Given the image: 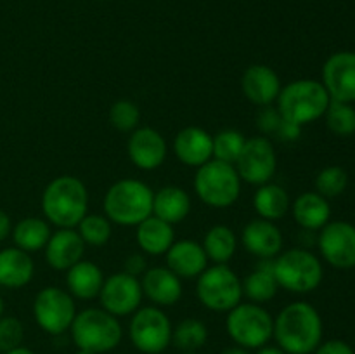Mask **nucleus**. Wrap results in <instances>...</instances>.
Segmentation results:
<instances>
[{"label":"nucleus","mask_w":355,"mask_h":354,"mask_svg":"<svg viewBox=\"0 0 355 354\" xmlns=\"http://www.w3.org/2000/svg\"><path fill=\"white\" fill-rule=\"evenodd\" d=\"M276 344L288 354H312L322 342V319L309 302H291L274 318Z\"/></svg>","instance_id":"nucleus-1"},{"label":"nucleus","mask_w":355,"mask_h":354,"mask_svg":"<svg viewBox=\"0 0 355 354\" xmlns=\"http://www.w3.org/2000/svg\"><path fill=\"white\" fill-rule=\"evenodd\" d=\"M42 212L49 224L76 228L89 214V191L75 176H59L45 186L42 193Z\"/></svg>","instance_id":"nucleus-2"},{"label":"nucleus","mask_w":355,"mask_h":354,"mask_svg":"<svg viewBox=\"0 0 355 354\" xmlns=\"http://www.w3.org/2000/svg\"><path fill=\"white\" fill-rule=\"evenodd\" d=\"M153 196L155 191L142 180L120 179L104 194V215L111 224L135 228L153 215Z\"/></svg>","instance_id":"nucleus-3"},{"label":"nucleus","mask_w":355,"mask_h":354,"mask_svg":"<svg viewBox=\"0 0 355 354\" xmlns=\"http://www.w3.org/2000/svg\"><path fill=\"white\" fill-rule=\"evenodd\" d=\"M329 103H331V97L322 82L300 78L281 87V92L276 99V108L284 120L304 127V125L324 117Z\"/></svg>","instance_id":"nucleus-4"},{"label":"nucleus","mask_w":355,"mask_h":354,"mask_svg":"<svg viewBox=\"0 0 355 354\" xmlns=\"http://www.w3.org/2000/svg\"><path fill=\"white\" fill-rule=\"evenodd\" d=\"M69 333L76 349H85L94 354L111 353L123 339L120 318L103 307H87L76 312Z\"/></svg>","instance_id":"nucleus-5"},{"label":"nucleus","mask_w":355,"mask_h":354,"mask_svg":"<svg viewBox=\"0 0 355 354\" xmlns=\"http://www.w3.org/2000/svg\"><path fill=\"white\" fill-rule=\"evenodd\" d=\"M241 177L232 163L211 158L194 176V191L210 208H229L241 194Z\"/></svg>","instance_id":"nucleus-6"},{"label":"nucleus","mask_w":355,"mask_h":354,"mask_svg":"<svg viewBox=\"0 0 355 354\" xmlns=\"http://www.w3.org/2000/svg\"><path fill=\"white\" fill-rule=\"evenodd\" d=\"M274 276L279 288L291 294H311L324 278L322 262L307 248H290L274 259Z\"/></svg>","instance_id":"nucleus-7"},{"label":"nucleus","mask_w":355,"mask_h":354,"mask_svg":"<svg viewBox=\"0 0 355 354\" xmlns=\"http://www.w3.org/2000/svg\"><path fill=\"white\" fill-rule=\"evenodd\" d=\"M225 314V332L236 346L257 351L272 340L274 318L262 304L239 302Z\"/></svg>","instance_id":"nucleus-8"},{"label":"nucleus","mask_w":355,"mask_h":354,"mask_svg":"<svg viewBox=\"0 0 355 354\" xmlns=\"http://www.w3.org/2000/svg\"><path fill=\"white\" fill-rule=\"evenodd\" d=\"M196 297L214 312H229L243 301L241 278L227 264H214L196 278Z\"/></svg>","instance_id":"nucleus-9"},{"label":"nucleus","mask_w":355,"mask_h":354,"mask_svg":"<svg viewBox=\"0 0 355 354\" xmlns=\"http://www.w3.org/2000/svg\"><path fill=\"white\" fill-rule=\"evenodd\" d=\"M173 326L166 312L156 305L139 307L128 325L130 342L142 354H162L172 344Z\"/></svg>","instance_id":"nucleus-10"},{"label":"nucleus","mask_w":355,"mask_h":354,"mask_svg":"<svg viewBox=\"0 0 355 354\" xmlns=\"http://www.w3.org/2000/svg\"><path fill=\"white\" fill-rule=\"evenodd\" d=\"M76 304L68 290L59 287H44L33 301V318L49 335H62L69 332L76 316Z\"/></svg>","instance_id":"nucleus-11"},{"label":"nucleus","mask_w":355,"mask_h":354,"mask_svg":"<svg viewBox=\"0 0 355 354\" xmlns=\"http://www.w3.org/2000/svg\"><path fill=\"white\" fill-rule=\"evenodd\" d=\"M234 167L243 183H248L252 186L270 183L277 170V155L270 139L266 135L246 139Z\"/></svg>","instance_id":"nucleus-12"},{"label":"nucleus","mask_w":355,"mask_h":354,"mask_svg":"<svg viewBox=\"0 0 355 354\" xmlns=\"http://www.w3.org/2000/svg\"><path fill=\"white\" fill-rule=\"evenodd\" d=\"M142 297L141 280L125 271L110 274L99 292L101 307L116 318L134 314L141 307Z\"/></svg>","instance_id":"nucleus-13"},{"label":"nucleus","mask_w":355,"mask_h":354,"mask_svg":"<svg viewBox=\"0 0 355 354\" xmlns=\"http://www.w3.org/2000/svg\"><path fill=\"white\" fill-rule=\"evenodd\" d=\"M319 231L318 246L322 259L336 269L355 267V226L345 221H329Z\"/></svg>","instance_id":"nucleus-14"},{"label":"nucleus","mask_w":355,"mask_h":354,"mask_svg":"<svg viewBox=\"0 0 355 354\" xmlns=\"http://www.w3.org/2000/svg\"><path fill=\"white\" fill-rule=\"evenodd\" d=\"M322 85L331 101L355 103V52L340 51L322 65Z\"/></svg>","instance_id":"nucleus-15"},{"label":"nucleus","mask_w":355,"mask_h":354,"mask_svg":"<svg viewBox=\"0 0 355 354\" xmlns=\"http://www.w3.org/2000/svg\"><path fill=\"white\" fill-rule=\"evenodd\" d=\"M127 155L132 165L139 170L151 172L165 163L168 155V146L162 132L153 127H137L130 132L127 142Z\"/></svg>","instance_id":"nucleus-16"},{"label":"nucleus","mask_w":355,"mask_h":354,"mask_svg":"<svg viewBox=\"0 0 355 354\" xmlns=\"http://www.w3.org/2000/svg\"><path fill=\"white\" fill-rule=\"evenodd\" d=\"M283 233L276 222L252 219L241 231V245L257 259H276L283 252Z\"/></svg>","instance_id":"nucleus-17"},{"label":"nucleus","mask_w":355,"mask_h":354,"mask_svg":"<svg viewBox=\"0 0 355 354\" xmlns=\"http://www.w3.org/2000/svg\"><path fill=\"white\" fill-rule=\"evenodd\" d=\"M173 153L182 165L200 169L214 158V135L196 125L182 128L173 139Z\"/></svg>","instance_id":"nucleus-18"},{"label":"nucleus","mask_w":355,"mask_h":354,"mask_svg":"<svg viewBox=\"0 0 355 354\" xmlns=\"http://www.w3.org/2000/svg\"><path fill=\"white\" fill-rule=\"evenodd\" d=\"M279 75L267 65H252L243 71L241 90L255 106H270L281 92Z\"/></svg>","instance_id":"nucleus-19"},{"label":"nucleus","mask_w":355,"mask_h":354,"mask_svg":"<svg viewBox=\"0 0 355 354\" xmlns=\"http://www.w3.org/2000/svg\"><path fill=\"white\" fill-rule=\"evenodd\" d=\"M141 287L144 297H148L156 307H170L182 298V280L168 267H148L141 276Z\"/></svg>","instance_id":"nucleus-20"},{"label":"nucleus","mask_w":355,"mask_h":354,"mask_svg":"<svg viewBox=\"0 0 355 354\" xmlns=\"http://www.w3.org/2000/svg\"><path fill=\"white\" fill-rule=\"evenodd\" d=\"M85 243L75 228H61L54 231L45 245V260L55 271H68L83 259Z\"/></svg>","instance_id":"nucleus-21"},{"label":"nucleus","mask_w":355,"mask_h":354,"mask_svg":"<svg viewBox=\"0 0 355 354\" xmlns=\"http://www.w3.org/2000/svg\"><path fill=\"white\" fill-rule=\"evenodd\" d=\"M166 255V267L180 280L198 278L208 267V257L203 245L194 239H175Z\"/></svg>","instance_id":"nucleus-22"},{"label":"nucleus","mask_w":355,"mask_h":354,"mask_svg":"<svg viewBox=\"0 0 355 354\" xmlns=\"http://www.w3.org/2000/svg\"><path fill=\"white\" fill-rule=\"evenodd\" d=\"M290 210L295 222L305 231H319L331 219V207H329L328 198L319 194L318 191L302 193L291 203Z\"/></svg>","instance_id":"nucleus-23"},{"label":"nucleus","mask_w":355,"mask_h":354,"mask_svg":"<svg viewBox=\"0 0 355 354\" xmlns=\"http://www.w3.org/2000/svg\"><path fill=\"white\" fill-rule=\"evenodd\" d=\"M35 262L31 255L17 246L0 250V287L23 288L33 280Z\"/></svg>","instance_id":"nucleus-24"},{"label":"nucleus","mask_w":355,"mask_h":354,"mask_svg":"<svg viewBox=\"0 0 355 354\" xmlns=\"http://www.w3.org/2000/svg\"><path fill=\"white\" fill-rule=\"evenodd\" d=\"M104 273L97 264L90 260H80L75 266L66 271V287L73 298L80 301H92L99 297V292L104 285Z\"/></svg>","instance_id":"nucleus-25"},{"label":"nucleus","mask_w":355,"mask_h":354,"mask_svg":"<svg viewBox=\"0 0 355 354\" xmlns=\"http://www.w3.org/2000/svg\"><path fill=\"white\" fill-rule=\"evenodd\" d=\"M191 212V196L180 186H163L153 196V215L175 226L187 219Z\"/></svg>","instance_id":"nucleus-26"},{"label":"nucleus","mask_w":355,"mask_h":354,"mask_svg":"<svg viewBox=\"0 0 355 354\" xmlns=\"http://www.w3.org/2000/svg\"><path fill=\"white\" fill-rule=\"evenodd\" d=\"M135 228H137V231H135L137 245L148 255H165L175 242L173 226L162 221L156 215H149Z\"/></svg>","instance_id":"nucleus-27"},{"label":"nucleus","mask_w":355,"mask_h":354,"mask_svg":"<svg viewBox=\"0 0 355 354\" xmlns=\"http://www.w3.org/2000/svg\"><path fill=\"white\" fill-rule=\"evenodd\" d=\"M243 297L255 304H266L277 295L279 285L274 276V259H260L255 269L241 280Z\"/></svg>","instance_id":"nucleus-28"},{"label":"nucleus","mask_w":355,"mask_h":354,"mask_svg":"<svg viewBox=\"0 0 355 354\" xmlns=\"http://www.w3.org/2000/svg\"><path fill=\"white\" fill-rule=\"evenodd\" d=\"M253 208L260 219L277 222L290 212V194L283 186L276 183L257 186L255 194H253Z\"/></svg>","instance_id":"nucleus-29"},{"label":"nucleus","mask_w":355,"mask_h":354,"mask_svg":"<svg viewBox=\"0 0 355 354\" xmlns=\"http://www.w3.org/2000/svg\"><path fill=\"white\" fill-rule=\"evenodd\" d=\"M12 239L17 248L28 253L44 250L51 238V224L42 217H24L12 228Z\"/></svg>","instance_id":"nucleus-30"},{"label":"nucleus","mask_w":355,"mask_h":354,"mask_svg":"<svg viewBox=\"0 0 355 354\" xmlns=\"http://www.w3.org/2000/svg\"><path fill=\"white\" fill-rule=\"evenodd\" d=\"M201 245L208 260L214 264H227L238 250V238L229 226L217 224L208 229Z\"/></svg>","instance_id":"nucleus-31"},{"label":"nucleus","mask_w":355,"mask_h":354,"mask_svg":"<svg viewBox=\"0 0 355 354\" xmlns=\"http://www.w3.org/2000/svg\"><path fill=\"white\" fill-rule=\"evenodd\" d=\"M207 342L208 328L198 318L182 319L172 332V344L180 353H198Z\"/></svg>","instance_id":"nucleus-32"},{"label":"nucleus","mask_w":355,"mask_h":354,"mask_svg":"<svg viewBox=\"0 0 355 354\" xmlns=\"http://www.w3.org/2000/svg\"><path fill=\"white\" fill-rule=\"evenodd\" d=\"M75 229L85 245L96 246V248L106 245L113 235L111 221L103 214H87Z\"/></svg>","instance_id":"nucleus-33"},{"label":"nucleus","mask_w":355,"mask_h":354,"mask_svg":"<svg viewBox=\"0 0 355 354\" xmlns=\"http://www.w3.org/2000/svg\"><path fill=\"white\" fill-rule=\"evenodd\" d=\"M326 125L338 137H349L355 134V108L352 103L331 101L324 113Z\"/></svg>","instance_id":"nucleus-34"},{"label":"nucleus","mask_w":355,"mask_h":354,"mask_svg":"<svg viewBox=\"0 0 355 354\" xmlns=\"http://www.w3.org/2000/svg\"><path fill=\"white\" fill-rule=\"evenodd\" d=\"M246 137L236 128H224L214 135V158L234 165L241 155Z\"/></svg>","instance_id":"nucleus-35"},{"label":"nucleus","mask_w":355,"mask_h":354,"mask_svg":"<svg viewBox=\"0 0 355 354\" xmlns=\"http://www.w3.org/2000/svg\"><path fill=\"white\" fill-rule=\"evenodd\" d=\"M349 186V174L338 165L324 167L315 176V191L324 198H336Z\"/></svg>","instance_id":"nucleus-36"},{"label":"nucleus","mask_w":355,"mask_h":354,"mask_svg":"<svg viewBox=\"0 0 355 354\" xmlns=\"http://www.w3.org/2000/svg\"><path fill=\"white\" fill-rule=\"evenodd\" d=\"M107 118H110V124L113 125V128H116L118 132L130 134L141 124V110L134 101L118 99L116 103L111 104Z\"/></svg>","instance_id":"nucleus-37"},{"label":"nucleus","mask_w":355,"mask_h":354,"mask_svg":"<svg viewBox=\"0 0 355 354\" xmlns=\"http://www.w3.org/2000/svg\"><path fill=\"white\" fill-rule=\"evenodd\" d=\"M24 326L14 316H2L0 318V354L9 353L16 347L23 346Z\"/></svg>","instance_id":"nucleus-38"},{"label":"nucleus","mask_w":355,"mask_h":354,"mask_svg":"<svg viewBox=\"0 0 355 354\" xmlns=\"http://www.w3.org/2000/svg\"><path fill=\"white\" fill-rule=\"evenodd\" d=\"M281 121H283V117H281L279 110H277L274 104L259 108V113H257V118H255V125L257 128L262 132V135H266L267 137V135L276 134Z\"/></svg>","instance_id":"nucleus-39"},{"label":"nucleus","mask_w":355,"mask_h":354,"mask_svg":"<svg viewBox=\"0 0 355 354\" xmlns=\"http://www.w3.org/2000/svg\"><path fill=\"white\" fill-rule=\"evenodd\" d=\"M314 353L315 354H355L352 347H350V344H347L345 340H338V339H331V340H326V342H321Z\"/></svg>","instance_id":"nucleus-40"},{"label":"nucleus","mask_w":355,"mask_h":354,"mask_svg":"<svg viewBox=\"0 0 355 354\" xmlns=\"http://www.w3.org/2000/svg\"><path fill=\"white\" fill-rule=\"evenodd\" d=\"M125 273L132 274V276L139 278L148 271V260L142 253H130L125 260Z\"/></svg>","instance_id":"nucleus-41"},{"label":"nucleus","mask_w":355,"mask_h":354,"mask_svg":"<svg viewBox=\"0 0 355 354\" xmlns=\"http://www.w3.org/2000/svg\"><path fill=\"white\" fill-rule=\"evenodd\" d=\"M300 134H302L300 125L293 124V121L284 120V118H283V121H281L279 128H277V132H276L277 137H279L281 141H284V142L298 141V139H300Z\"/></svg>","instance_id":"nucleus-42"},{"label":"nucleus","mask_w":355,"mask_h":354,"mask_svg":"<svg viewBox=\"0 0 355 354\" xmlns=\"http://www.w3.org/2000/svg\"><path fill=\"white\" fill-rule=\"evenodd\" d=\"M10 233H12V222H10L9 214L0 210V243L9 238Z\"/></svg>","instance_id":"nucleus-43"},{"label":"nucleus","mask_w":355,"mask_h":354,"mask_svg":"<svg viewBox=\"0 0 355 354\" xmlns=\"http://www.w3.org/2000/svg\"><path fill=\"white\" fill-rule=\"evenodd\" d=\"M255 354H288V353H284L279 346H269V344H267V346L257 349Z\"/></svg>","instance_id":"nucleus-44"},{"label":"nucleus","mask_w":355,"mask_h":354,"mask_svg":"<svg viewBox=\"0 0 355 354\" xmlns=\"http://www.w3.org/2000/svg\"><path fill=\"white\" fill-rule=\"evenodd\" d=\"M220 354H250L248 353V349H245V347H241V346H229V347H225L224 351H222Z\"/></svg>","instance_id":"nucleus-45"},{"label":"nucleus","mask_w":355,"mask_h":354,"mask_svg":"<svg viewBox=\"0 0 355 354\" xmlns=\"http://www.w3.org/2000/svg\"><path fill=\"white\" fill-rule=\"evenodd\" d=\"M3 354H35V353L31 349H28V347L21 346V347H16V349L9 351V353H3Z\"/></svg>","instance_id":"nucleus-46"},{"label":"nucleus","mask_w":355,"mask_h":354,"mask_svg":"<svg viewBox=\"0 0 355 354\" xmlns=\"http://www.w3.org/2000/svg\"><path fill=\"white\" fill-rule=\"evenodd\" d=\"M3 312H6V304H3V298L0 297V318H2V316H6Z\"/></svg>","instance_id":"nucleus-47"},{"label":"nucleus","mask_w":355,"mask_h":354,"mask_svg":"<svg viewBox=\"0 0 355 354\" xmlns=\"http://www.w3.org/2000/svg\"><path fill=\"white\" fill-rule=\"evenodd\" d=\"M75 354H94V353H90V351H85V349H76Z\"/></svg>","instance_id":"nucleus-48"},{"label":"nucleus","mask_w":355,"mask_h":354,"mask_svg":"<svg viewBox=\"0 0 355 354\" xmlns=\"http://www.w3.org/2000/svg\"><path fill=\"white\" fill-rule=\"evenodd\" d=\"M180 354H198V353H180Z\"/></svg>","instance_id":"nucleus-49"}]
</instances>
